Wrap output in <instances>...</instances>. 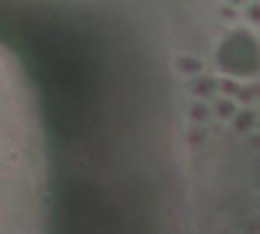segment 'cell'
<instances>
[{"label": "cell", "mask_w": 260, "mask_h": 234, "mask_svg": "<svg viewBox=\"0 0 260 234\" xmlns=\"http://www.w3.org/2000/svg\"><path fill=\"white\" fill-rule=\"evenodd\" d=\"M211 86H213V81H203V78H201V89H198V86H192V91H195V94H198V96H203V94H208V91H213Z\"/></svg>", "instance_id": "cell-4"}, {"label": "cell", "mask_w": 260, "mask_h": 234, "mask_svg": "<svg viewBox=\"0 0 260 234\" xmlns=\"http://www.w3.org/2000/svg\"><path fill=\"white\" fill-rule=\"evenodd\" d=\"M216 112H219L221 117H232L237 112V107H234L229 99H219V102H216Z\"/></svg>", "instance_id": "cell-3"}, {"label": "cell", "mask_w": 260, "mask_h": 234, "mask_svg": "<svg viewBox=\"0 0 260 234\" xmlns=\"http://www.w3.org/2000/svg\"><path fill=\"white\" fill-rule=\"evenodd\" d=\"M213 68L226 78H255L260 73V39L250 29L226 31L213 50Z\"/></svg>", "instance_id": "cell-1"}, {"label": "cell", "mask_w": 260, "mask_h": 234, "mask_svg": "<svg viewBox=\"0 0 260 234\" xmlns=\"http://www.w3.org/2000/svg\"><path fill=\"white\" fill-rule=\"evenodd\" d=\"M192 107H195V110L190 112L192 117H203V115H206V110H203V107H206V104H192Z\"/></svg>", "instance_id": "cell-5"}, {"label": "cell", "mask_w": 260, "mask_h": 234, "mask_svg": "<svg viewBox=\"0 0 260 234\" xmlns=\"http://www.w3.org/2000/svg\"><path fill=\"white\" fill-rule=\"evenodd\" d=\"M229 3H234V6H240V3H245V0H229Z\"/></svg>", "instance_id": "cell-6"}, {"label": "cell", "mask_w": 260, "mask_h": 234, "mask_svg": "<svg viewBox=\"0 0 260 234\" xmlns=\"http://www.w3.org/2000/svg\"><path fill=\"white\" fill-rule=\"evenodd\" d=\"M175 68L185 76H201L203 71V60L198 55H177L175 57Z\"/></svg>", "instance_id": "cell-2"}]
</instances>
